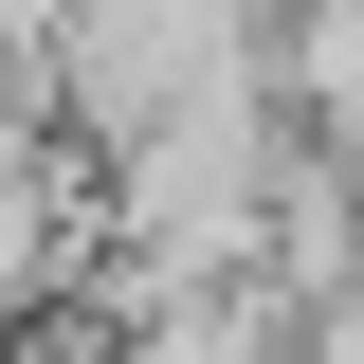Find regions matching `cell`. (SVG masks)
<instances>
[{
  "mask_svg": "<svg viewBox=\"0 0 364 364\" xmlns=\"http://www.w3.org/2000/svg\"><path fill=\"white\" fill-rule=\"evenodd\" d=\"M237 273H255L291 328L346 310V291H364V182L328 164V146H273V182H255V255H237Z\"/></svg>",
  "mask_w": 364,
  "mask_h": 364,
  "instance_id": "6da1fadb",
  "label": "cell"
},
{
  "mask_svg": "<svg viewBox=\"0 0 364 364\" xmlns=\"http://www.w3.org/2000/svg\"><path fill=\"white\" fill-rule=\"evenodd\" d=\"M91 364H291V310H273L255 273H219V291H146V310L91 328Z\"/></svg>",
  "mask_w": 364,
  "mask_h": 364,
  "instance_id": "7a4b0ae2",
  "label": "cell"
}]
</instances>
